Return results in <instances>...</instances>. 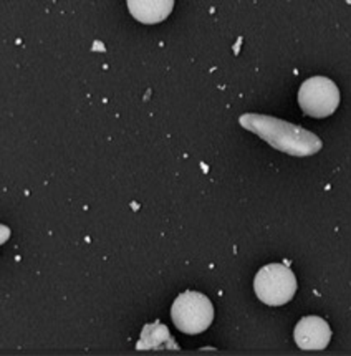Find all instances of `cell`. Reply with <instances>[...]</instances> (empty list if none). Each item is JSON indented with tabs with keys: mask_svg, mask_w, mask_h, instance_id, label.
I'll list each match as a JSON object with an SVG mask.
<instances>
[{
	"mask_svg": "<svg viewBox=\"0 0 351 356\" xmlns=\"http://www.w3.org/2000/svg\"><path fill=\"white\" fill-rule=\"evenodd\" d=\"M240 124L245 129L266 140L275 149L290 156H311L322 149L323 143L318 136L302 126L267 115L247 113L240 116Z\"/></svg>",
	"mask_w": 351,
	"mask_h": 356,
	"instance_id": "obj_1",
	"label": "cell"
},
{
	"mask_svg": "<svg viewBox=\"0 0 351 356\" xmlns=\"http://www.w3.org/2000/svg\"><path fill=\"white\" fill-rule=\"evenodd\" d=\"M171 318L177 330L188 335H197L211 327L214 307L206 295L189 290L181 293L172 303Z\"/></svg>",
	"mask_w": 351,
	"mask_h": 356,
	"instance_id": "obj_2",
	"label": "cell"
},
{
	"mask_svg": "<svg viewBox=\"0 0 351 356\" xmlns=\"http://www.w3.org/2000/svg\"><path fill=\"white\" fill-rule=\"evenodd\" d=\"M254 289L266 305L281 307L288 303L297 292V279L287 266L270 264L255 275Z\"/></svg>",
	"mask_w": 351,
	"mask_h": 356,
	"instance_id": "obj_3",
	"label": "cell"
},
{
	"mask_svg": "<svg viewBox=\"0 0 351 356\" xmlns=\"http://www.w3.org/2000/svg\"><path fill=\"white\" fill-rule=\"evenodd\" d=\"M298 103L305 115L327 118L340 106V90L327 76L309 78L298 90Z\"/></svg>",
	"mask_w": 351,
	"mask_h": 356,
	"instance_id": "obj_4",
	"label": "cell"
},
{
	"mask_svg": "<svg viewBox=\"0 0 351 356\" xmlns=\"http://www.w3.org/2000/svg\"><path fill=\"white\" fill-rule=\"evenodd\" d=\"M293 335L302 350H325L332 340V330L320 316H305L297 323Z\"/></svg>",
	"mask_w": 351,
	"mask_h": 356,
	"instance_id": "obj_5",
	"label": "cell"
},
{
	"mask_svg": "<svg viewBox=\"0 0 351 356\" xmlns=\"http://www.w3.org/2000/svg\"><path fill=\"white\" fill-rule=\"evenodd\" d=\"M126 3L129 14L146 25L166 20L174 7V0H126Z\"/></svg>",
	"mask_w": 351,
	"mask_h": 356,
	"instance_id": "obj_6",
	"label": "cell"
}]
</instances>
